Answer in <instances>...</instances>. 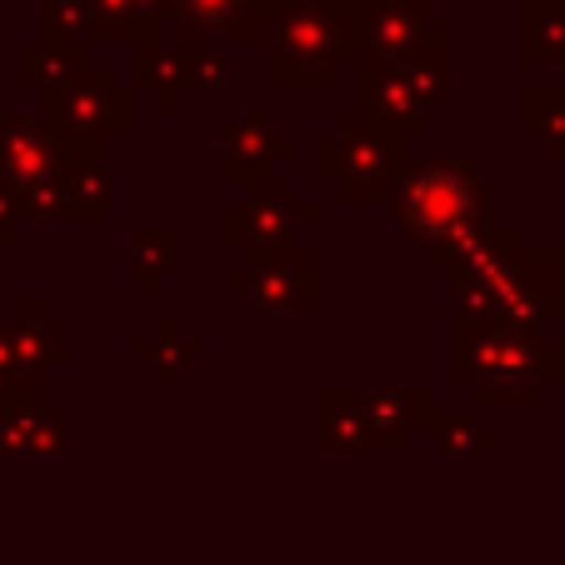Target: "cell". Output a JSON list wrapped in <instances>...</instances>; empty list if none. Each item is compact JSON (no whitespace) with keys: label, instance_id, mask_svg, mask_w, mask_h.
Wrapping results in <instances>:
<instances>
[{"label":"cell","instance_id":"obj_25","mask_svg":"<svg viewBox=\"0 0 565 565\" xmlns=\"http://www.w3.org/2000/svg\"><path fill=\"white\" fill-rule=\"evenodd\" d=\"M521 130L541 146L545 160H565V86L561 90H525L521 96Z\"/></svg>","mask_w":565,"mask_h":565},{"label":"cell","instance_id":"obj_1","mask_svg":"<svg viewBox=\"0 0 565 565\" xmlns=\"http://www.w3.org/2000/svg\"><path fill=\"white\" fill-rule=\"evenodd\" d=\"M456 320H501L551 331L565 320V270L555 250H531L515 225H491L450 266Z\"/></svg>","mask_w":565,"mask_h":565},{"label":"cell","instance_id":"obj_28","mask_svg":"<svg viewBox=\"0 0 565 565\" xmlns=\"http://www.w3.org/2000/svg\"><path fill=\"white\" fill-rule=\"evenodd\" d=\"M25 235V215H21V201L6 181H0V250H15Z\"/></svg>","mask_w":565,"mask_h":565},{"label":"cell","instance_id":"obj_10","mask_svg":"<svg viewBox=\"0 0 565 565\" xmlns=\"http://www.w3.org/2000/svg\"><path fill=\"white\" fill-rule=\"evenodd\" d=\"M225 296H241L250 316L306 320L316 310V250L296 241L270 256H246V266L225 276Z\"/></svg>","mask_w":565,"mask_h":565},{"label":"cell","instance_id":"obj_31","mask_svg":"<svg viewBox=\"0 0 565 565\" xmlns=\"http://www.w3.org/2000/svg\"><path fill=\"white\" fill-rule=\"evenodd\" d=\"M0 6H11V0H0Z\"/></svg>","mask_w":565,"mask_h":565},{"label":"cell","instance_id":"obj_16","mask_svg":"<svg viewBox=\"0 0 565 565\" xmlns=\"http://www.w3.org/2000/svg\"><path fill=\"white\" fill-rule=\"evenodd\" d=\"M65 221L71 225H86V231H106L116 221V175H110L106 156H86L75 150L71 166H65Z\"/></svg>","mask_w":565,"mask_h":565},{"label":"cell","instance_id":"obj_5","mask_svg":"<svg viewBox=\"0 0 565 565\" xmlns=\"http://www.w3.org/2000/svg\"><path fill=\"white\" fill-rule=\"evenodd\" d=\"M406 140L371 110H341L335 126L316 140V175L341 195L345 205H375L406 171Z\"/></svg>","mask_w":565,"mask_h":565},{"label":"cell","instance_id":"obj_13","mask_svg":"<svg viewBox=\"0 0 565 565\" xmlns=\"http://www.w3.org/2000/svg\"><path fill=\"white\" fill-rule=\"evenodd\" d=\"M280 0H171V25L221 45H266Z\"/></svg>","mask_w":565,"mask_h":565},{"label":"cell","instance_id":"obj_32","mask_svg":"<svg viewBox=\"0 0 565 565\" xmlns=\"http://www.w3.org/2000/svg\"><path fill=\"white\" fill-rule=\"evenodd\" d=\"M430 6H436V0H430Z\"/></svg>","mask_w":565,"mask_h":565},{"label":"cell","instance_id":"obj_4","mask_svg":"<svg viewBox=\"0 0 565 565\" xmlns=\"http://www.w3.org/2000/svg\"><path fill=\"white\" fill-rule=\"evenodd\" d=\"M266 45L280 90H335L361 71V0H280Z\"/></svg>","mask_w":565,"mask_h":565},{"label":"cell","instance_id":"obj_29","mask_svg":"<svg viewBox=\"0 0 565 565\" xmlns=\"http://www.w3.org/2000/svg\"><path fill=\"white\" fill-rule=\"evenodd\" d=\"M555 256H561V270H565V246H561V250H555Z\"/></svg>","mask_w":565,"mask_h":565},{"label":"cell","instance_id":"obj_18","mask_svg":"<svg viewBox=\"0 0 565 565\" xmlns=\"http://www.w3.org/2000/svg\"><path fill=\"white\" fill-rule=\"evenodd\" d=\"M65 411L45 406V391H15L0 401V450H65Z\"/></svg>","mask_w":565,"mask_h":565},{"label":"cell","instance_id":"obj_23","mask_svg":"<svg viewBox=\"0 0 565 565\" xmlns=\"http://www.w3.org/2000/svg\"><path fill=\"white\" fill-rule=\"evenodd\" d=\"M130 355L136 361H146L150 371H156L160 385H181L185 365H195L205 355V345L195 341V335H185V326L175 316H160L156 320V331L140 335L136 345H130Z\"/></svg>","mask_w":565,"mask_h":565},{"label":"cell","instance_id":"obj_17","mask_svg":"<svg viewBox=\"0 0 565 565\" xmlns=\"http://www.w3.org/2000/svg\"><path fill=\"white\" fill-rule=\"evenodd\" d=\"M130 81H136L140 90H150L166 116H175L181 100L191 96V71H185V41L181 35L160 41V31H156V35H146V41H136V55H130Z\"/></svg>","mask_w":565,"mask_h":565},{"label":"cell","instance_id":"obj_8","mask_svg":"<svg viewBox=\"0 0 565 565\" xmlns=\"http://www.w3.org/2000/svg\"><path fill=\"white\" fill-rule=\"evenodd\" d=\"M456 25L430 0H361V71L395 61H450Z\"/></svg>","mask_w":565,"mask_h":565},{"label":"cell","instance_id":"obj_7","mask_svg":"<svg viewBox=\"0 0 565 565\" xmlns=\"http://www.w3.org/2000/svg\"><path fill=\"white\" fill-rule=\"evenodd\" d=\"M361 110L381 116L401 136H426L440 116L456 106V86H450V61H395L361 71Z\"/></svg>","mask_w":565,"mask_h":565},{"label":"cell","instance_id":"obj_27","mask_svg":"<svg viewBox=\"0 0 565 565\" xmlns=\"http://www.w3.org/2000/svg\"><path fill=\"white\" fill-rule=\"evenodd\" d=\"M45 31L90 41V0H45Z\"/></svg>","mask_w":565,"mask_h":565},{"label":"cell","instance_id":"obj_14","mask_svg":"<svg viewBox=\"0 0 565 565\" xmlns=\"http://www.w3.org/2000/svg\"><path fill=\"white\" fill-rule=\"evenodd\" d=\"M221 140H225V181H235V185H260V181H270V175H280V166H286L290 150H296L290 130H280L266 110L231 116Z\"/></svg>","mask_w":565,"mask_h":565},{"label":"cell","instance_id":"obj_22","mask_svg":"<svg viewBox=\"0 0 565 565\" xmlns=\"http://www.w3.org/2000/svg\"><path fill=\"white\" fill-rule=\"evenodd\" d=\"M521 61L531 71H565V0L521 6Z\"/></svg>","mask_w":565,"mask_h":565},{"label":"cell","instance_id":"obj_9","mask_svg":"<svg viewBox=\"0 0 565 565\" xmlns=\"http://www.w3.org/2000/svg\"><path fill=\"white\" fill-rule=\"evenodd\" d=\"M316 225V211L296 195V185L286 175H270L260 185H246V195L235 205H225L221 235L225 246L241 256H270V250L296 246V235Z\"/></svg>","mask_w":565,"mask_h":565},{"label":"cell","instance_id":"obj_15","mask_svg":"<svg viewBox=\"0 0 565 565\" xmlns=\"http://www.w3.org/2000/svg\"><path fill=\"white\" fill-rule=\"evenodd\" d=\"M365 395V426H371V450H406L416 430H426L430 420V391L426 385H395L375 381L361 385Z\"/></svg>","mask_w":565,"mask_h":565},{"label":"cell","instance_id":"obj_3","mask_svg":"<svg viewBox=\"0 0 565 565\" xmlns=\"http://www.w3.org/2000/svg\"><path fill=\"white\" fill-rule=\"evenodd\" d=\"M391 221L436 270L456 266L480 235L491 231V181L460 156L411 160L391 185Z\"/></svg>","mask_w":565,"mask_h":565},{"label":"cell","instance_id":"obj_2","mask_svg":"<svg viewBox=\"0 0 565 565\" xmlns=\"http://www.w3.org/2000/svg\"><path fill=\"white\" fill-rule=\"evenodd\" d=\"M450 381L491 411H541L565 385V341L555 331H525L501 320H456Z\"/></svg>","mask_w":565,"mask_h":565},{"label":"cell","instance_id":"obj_11","mask_svg":"<svg viewBox=\"0 0 565 565\" xmlns=\"http://www.w3.org/2000/svg\"><path fill=\"white\" fill-rule=\"evenodd\" d=\"M65 320L41 306V296L21 300V316L0 320V401L15 391H45V371L65 355Z\"/></svg>","mask_w":565,"mask_h":565},{"label":"cell","instance_id":"obj_26","mask_svg":"<svg viewBox=\"0 0 565 565\" xmlns=\"http://www.w3.org/2000/svg\"><path fill=\"white\" fill-rule=\"evenodd\" d=\"M430 440H436V450H501V436H495L491 426H480V416H466V411H430L426 420Z\"/></svg>","mask_w":565,"mask_h":565},{"label":"cell","instance_id":"obj_30","mask_svg":"<svg viewBox=\"0 0 565 565\" xmlns=\"http://www.w3.org/2000/svg\"><path fill=\"white\" fill-rule=\"evenodd\" d=\"M561 416H565V395H561Z\"/></svg>","mask_w":565,"mask_h":565},{"label":"cell","instance_id":"obj_19","mask_svg":"<svg viewBox=\"0 0 565 565\" xmlns=\"http://www.w3.org/2000/svg\"><path fill=\"white\" fill-rule=\"evenodd\" d=\"M316 450H371L361 385H320L316 391Z\"/></svg>","mask_w":565,"mask_h":565},{"label":"cell","instance_id":"obj_21","mask_svg":"<svg viewBox=\"0 0 565 565\" xmlns=\"http://www.w3.org/2000/svg\"><path fill=\"white\" fill-rule=\"evenodd\" d=\"M171 21V0H90V41L136 45Z\"/></svg>","mask_w":565,"mask_h":565},{"label":"cell","instance_id":"obj_12","mask_svg":"<svg viewBox=\"0 0 565 565\" xmlns=\"http://www.w3.org/2000/svg\"><path fill=\"white\" fill-rule=\"evenodd\" d=\"M75 150L65 146V136L51 120H31L21 110L0 116V181L11 191H31V185H55L65 181Z\"/></svg>","mask_w":565,"mask_h":565},{"label":"cell","instance_id":"obj_20","mask_svg":"<svg viewBox=\"0 0 565 565\" xmlns=\"http://www.w3.org/2000/svg\"><path fill=\"white\" fill-rule=\"evenodd\" d=\"M86 65H90L86 41H71V35H51V31H45L41 41L21 45V86L25 90H41V100H45V96H55L61 86H71Z\"/></svg>","mask_w":565,"mask_h":565},{"label":"cell","instance_id":"obj_24","mask_svg":"<svg viewBox=\"0 0 565 565\" xmlns=\"http://www.w3.org/2000/svg\"><path fill=\"white\" fill-rule=\"evenodd\" d=\"M175 256H181V225H136L130 231V290L150 296L171 276Z\"/></svg>","mask_w":565,"mask_h":565},{"label":"cell","instance_id":"obj_6","mask_svg":"<svg viewBox=\"0 0 565 565\" xmlns=\"http://www.w3.org/2000/svg\"><path fill=\"white\" fill-rule=\"evenodd\" d=\"M45 120L61 130L71 150L110 156V150L136 130V96H130V86L116 81V71L86 65L71 86L45 96Z\"/></svg>","mask_w":565,"mask_h":565}]
</instances>
